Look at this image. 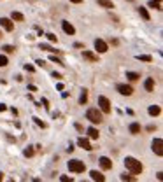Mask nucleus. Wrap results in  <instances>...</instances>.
<instances>
[{"label":"nucleus","instance_id":"473e14b6","mask_svg":"<svg viewBox=\"0 0 163 182\" xmlns=\"http://www.w3.org/2000/svg\"><path fill=\"white\" fill-rule=\"evenodd\" d=\"M33 121L37 123V124H39V126H41V128H46V123H44V121H41V119H39V117H33Z\"/></svg>","mask_w":163,"mask_h":182},{"label":"nucleus","instance_id":"4468645a","mask_svg":"<svg viewBox=\"0 0 163 182\" xmlns=\"http://www.w3.org/2000/svg\"><path fill=\"white\" fill-rule=\"evenodd\" d=\"M11 21H25V16L18 12V11H12V14H11Z\"/></svg>","mask_w":163,"mask_h":182},{"label":"nucleus","instance_id":"72a5a7b5","mask_svg":"<svg viewBox=\"0 0 163 182\" xmlns=\"http://www.w3.org/2000/svg\"><path fill=\"white\" fill-rule=\"evenodd\" d=\"M146 130H147V132H154V130H156V126H154V124H149Z\"/></svg>","mask_w":163,"mask_h":182},{"label":"nucleus","instance_id":"393cba45","mask_svg":"<svg viewBox=\"0 0 163 182\" xmlns=\"http://www.w3.org/2000/svg\"><path fill=\"white\" fill-rule=\"evenodd\" d=\"M126 77H128L130 81H137V79H139L140 75H139L137 72H126Z\"/></svg>","mask_w":163,"mask_h":182},{"label":"nucleus","instance_id":"7c9ffc66","mask_svg":"<svg viewBox=\"0 0 163 182\" xmlns=\"http://www.w3.org/2000/svg\"><path fill=\"white\" fill-rule=\"evenodd\" d=\"M49 60H51L53 63H58V65H63V61H61L60 58H56V56H54V54H53V56H51V58H49Z\"/></svg>","mask_w":163,"mask_h":182},{"label":"nucleus","instance_id":"4be33fe9","mask_svg":"<svg viewBox=\"0 0 163 182\" xmlns=\"http://www.w3.org/2000/svg\"><path fill=\"white\" fill-rule=\"evenodd\" d=\"M139 14L142 16L146 21H149V12H147V9L146 7H139Z\"/></svg>","mask_w":163,"mask_h":182},{"label":"nucleus","instance_id":"bb28decb","mask_svg":"<svg viewBox=\"0 0 163 182\" xmlns=\"http://www.w3.org/2000/svg\"><path fill=\"white\" fill-rule=\"evenodd\" d=\"M9 63V60H7V56H4V54H0V67H5Z\"/></svg>","mask_w":163,"mask_h":182},{"label":"nucleus","instance_id":"2eb2a0df","mask_svg":"<svg viewBox=\"0 0 163 182\" xmlns=\"http://www.w3.org/2000/svg\"><path fill=\"white\" fill-rule=\"evenodd\" d=\"M147 112H149V116H158V114L161 112V109H160V105H151V107L147 109Z\"/></svg>","mask_w":163,"mask_h":182},{"label":"nucleus","instance_id":"37998d69","mask_svg":"<svg viewBox=\"0 0 163 182\" xmlns=\"http://www.w3.org/2000/svg\"><path fill=\"white\" fill-rule=\"evenodd\" d=\"M0 39H2V32H0Z\"/></svg>","mask_w":163,"mask_h":182},{"label":"nucleus","instance_id":"f3484780","mask_svg":"<svg viewBox=\"0 0 163 182\" xmlns=\"http://www.w3.org/2000/svg\"><path fill=\"white\" fill-rule=\"evenodd\" d=\"M98 5H102V7H105V9H112V7H114L112 0H98Z\"/></svg>","mask_w":163,"mask_h":182},{"label":"nucleus","instance_id":"f704fd0d","mask_svg":"<svg viewBox=\"0 0 163 182\" xmlns=\"http://www.w3.org/2000/svg\"><path fill=\"white\" fill-rule=\"evenodd\" d=\"M25 70H28V72H33V70H35V68H33L32 65H25Z\"/></svg>","mask_w":163,"mask_h":182},{"label":"nucleus","instance_id":"9d476101","mask_svg":"<svg viewBox=\"0 0 163 182\" xmlns=\"http://www.w3.org/2000/svg\"><path fill=\"white\" fill-rule=\"evenodd\" d=\"M61 28H63L65 33H69V35H74V33H75V28L72 26L69 21H61Z\"/></svg>","mask_w":163,"mask_h":182},{"label":"nucleus","instance_id":"20e7f679","mask_svg":"<svg viewBox=\"0 0 163 182\" xmlns=\"http://www.w3.org/2000/svg\"><path fill=\"white\" fill-rule=\"evenodd\" d=\"M98 107H100V111H102L103 114H109V112H111V102H109V98L98 96Z\"/></svg>","mask_w":163,"mask_h":182},{"label":"nucleus","instance_id":"4c0bfd02","mask_svg":"<svg viewBox=\"0 0 163 182\" xmlns=\"http://www.w3.org/2000/svg\"><path fill=\"white\" fill-rule=\"evenodd\" d=\"M53 77H54V79H61V75L60 74H56V72H53Z\"/></svg>","mask_w":163,"mask_h":182},{"label":"nucleus","instance_id":"a19ab883","mask_svg":"<svg viewBox=\"0 0 163 182\" xmlns=\"http://www.w3.org/2000/svg\"><path fill=\"white\" fill-rule=\"evenodd\" d=\"M0 182H4V173L0 172Z\"/></svg>","mask_w":163,"mask_h":182},{"label":"nucleus","instance_id":"aec40b11","mask_svg":"<svg viewBox=\"0 0 163 182\" xmlns=\"http://www.w3.org/2000/svg\"><path fill=\"white\" fill-rule=\"evenodd\" d=\"M84 58L90 60V61H98V56L93 54V53H90V51H84Z\"/></svg>","mask_w":163,"mask_h":182},{"label":"nucleus","instance_id":"e433bc0d","mask_svg":"<svg viewBox=\"0 0 163 182\" xmlns=\"http://www.w3.org/2000/svg\"><path fill=\"white\" fill-rule=\"evenodd\" d=\"M74 47H79V49H82V47H84V44H81V42H75V44H74Z\"/></svg>","mask_w":163,"mask_h":182},{"label":"nucleus","instance_id":"9b49d317","mask_svg":"<svg viewBox=\"0 0 163 182\" xmlns=\"http://www.w3.org/2000/svg\"><path fill=\"white\" fill-rule=\"evenodd\" d=\"M90 175H91V180H95V182H105V177H103L98 170H91Z\"/></svg>","mask_w":163,"mask_h":182},{"label":"nucleus","instance_id":"6e6552de","mask_svg":"<svg viewBox=\"0 0 163 182\" xmlns=\"http://www.w3.org/2000/svg\"><path fill=\"white\" fill-rule=\"evenodd\" d=\"M95 49H97V53H107V42L102 41V39H97L95 41Z\"/></svg>","mask_w":163,"mask_h":182},{"label":"nucleus","instance_id":"c9c22d12","mask_svg":"<svg viewBox=\"0 0 163 182\" xmlns=\"http://www.w3.org/2000/svg\"><path fill=\"white\" fill-rule=\"evenodd\" d=\"M4 111H7V105L5 103H0V112H4Z\"/></svg>","mask_w":163,"mask_h":182},{"label":"nucleus","instance_id":"b1692460","mask_svg":"<svg viewBox=\"0 0 163 182\" xmlns=\"http://www.w3.org/2000/svg\"><path fill=\"white\" fill-rule=\"evenodd\" d=\"M137 60H140V61H147V63H151V61H153V58H151L149 54H139V56H137Z\"/></svg>","mask_w":163,"mask_h":182},{"label":"nucleus","instance_id":"5701e85b","mask_svg":"<svg viewBox=\"0 0 163 182\" xmlns=\"http://www.w3.org/2000/svg\"><path fill=\"white\" fill-rule=\"evenodd\" d=\"M86 102H88V91H86V89H82L81 98H79V103H81V105H84Z\"/></svg>","mask_w":163,"mask_h":182},{"label":"nucleus","instance_id":"1a4fd4ad","mask_svg":"<svg viewBox=\"0 0 163 182\" xmlns=\"http://www.w3.org/2000/svg\"><path fill=\"white\" fill-rule=\"evenodd\" d=\"M98 161H100V166H102L103 170H111V168H112V161L107 158V156H102Z\"/></svg>","mask_w":163,"mask_h":182},{"label":"nucleus","instance_id":"f257e3e1","mask_svg":"<svg viewBox=\"0 0 163 182\" xmlns=\"http://www.w3.org/2000/svg\"><path fill=\"white\" fill-rule=\"evenodd\" d=\"M125 166H126V170H130L132 175H139L144 170L142 163L139 161V159H135V158H132V156H126L125 158Z\"/></svg>","mask_w":163,"mask_h":182},{"label":"nucleus","instance_id":"dca6fc26","mask_svg":"<svg viewBox=\"0 0 163 182\" xmlns=\"http://www.w3.org/2000/svg\"><path fill=\"white\" fill-rule=\"evenodd\" d=\"M88 135H90V138L97 140V138H98V130H97V128H93V126H90V128H88Z\"/></svg>","mask_w":163,"mask_h":182},{"label":"nucleus","instance_id":"c756f323","mask_svg":"<svg viewBox=\"0 0 163 182\" xmlns=\"http://www.w3.org/2000/svg\"><path fill=\"white\" fill-rule=\"evenodd\" d=\"M46 37H48V39H49V42H56V41H58V39H56V35H54V33H46Z\"/></svg>","mask_w":163,"mask_h":182},{"label":"nucleus","instance_id":"423d86ee","mask_svg":"<svg viewBox=\"0 0 163 182\" xmlns=\"http://www.w3.org/2000/svg\"><path fill=\"white\" fill-rule=\"evenodd\" d=\"M116 89L119 91L121 95H125V96H130V95L133 93V88H132V86H128V84H118V86H116Z\"/></svg>","mask_w":163,"mask_h":182},{"label":"nucleus","instance_id":"7ed1b4c3","mask_svg":"<svg viewBox=\"0 0 163 182\" xmlns=\"http://www.w3.org/2000/svg\"><path fill=\"white\" fill-rule=\"evenodd\" d=\"M86 119H90L93 124H98V123H102V112L98 111V109H88L86 112Z\"/></svg>","mask_w":163,"mask_h":182},{"label":"nucleus","instance_id":"49530a36","mask_svg":"<svg viewBox=\"0 0 163 182\" xmlns=\"http://www.w3.org/2000/svg\"><path fill=\"white\" fill-rule=\"evenodd\" d=\"M82 182H86V180H82Z\"/></svg>","mask_w":163,"mask_h":182},{"label":"nucleus","instance_id":"a18cd8bd","mask_svg":"<svg viewBox=\"0 0 163 182\" xmlns=\"http://www.w3.org/2000/svg\"><path fill=\"white\" fill-rule=\"evenodd\" d=\"M9 182H14V180H9Z\"/></svg>","mask_w":163,"mask_h":182},{"label":"nucleus","instance_id":"ddd939ff","mask_svg":"<svg viewBox=\"0 0 163 182\" xmlns=\"http://www.w3.org/2000/svg\"><path fill=\"white\" fill-rule=\"evenodd\" d=\"M144 88H146V91H149V93L154 89V79H153V77H147V79H146V82H144Z\"/></svg>","mask_w":163,"mask_h":182},{"label":"nucleus","instance_id":"0eeeda50","mask_svg":"<svg viewBox=\"0 0 163 182\" xmlns=\"http://www.w3.org/2000/svg\"><path fill=\"white\" fill-rule=\"evenodd\" d=\"M0 26H2L4 30H7V32L14 30V23H12L9 18H0Z\"/></svg>","mask_w":163,"mask_h":182},{"label":"nucleus","instance_id":"c03bdc74","mask_svg":"<svg viewBox=\"0 0 163 182\" xmlns=\"http://www.w3.org/2000/svg\"><path fill=\"white\" fill-rule=\"evenodd\" d=\"M128 2H135V0H128Z\"/></svg>","mask_w":163,"mask_h":182},{"label":"nucleus","instance_id":"cd10ccee","mask_svg":"<svg viewBox=\"0 0 163 182\" xmlns=\"http://www.w3.org/2000/svg\"><path fill=\"white\" fill-rule=\"evenodd\" d=\"M2 49L5 51V53H14V49H16V47H14V46H9V44H7V46H4Z\"/></svg>","mask_w":163,"mask_h":182},{"label":"nucleus","instance_id":"a211bd4d","mask_svg":"<svg viewBox=\"0 0 163 182\" xmlns=\"http://www.w3.org/2000/svg\"><path fill=\"white\" fill-rule=\"evenodd\" d=\"M130 133H133V135L140 133V124H139V123H132V124H130Z\"/></svg>","mask_w":163,"mask_h":182},{"label":"nucleus","instance_id":"ea45409f","mask_svg":"<svg viewBox=\"0 0 163 182\" xmlns=\"http://www.w3.org/2000/svg\"><path fill=\"white\" fill-rule=\"evenodd\" d=\"M70 2H74V4H81L82 0H70Z\"/></svg>","mask_w":163,"mask_h":182},{"label":"nucleus","instance_id":"f03ea898","mask_svg":"<svg viewBox=\"0 0 163 182\" xmlns=\"http://www.w3.org/2000/svg\"><path fill=\"white\" fill-rule=\"evenodd\" d=\"M67 166H69V170L74 173H82L86 170V166H84V163L81 159H70V161L67 163Z\"/></svg>","mask_w":163,"mask_h":182},{"label":"nucleus","instance_id":"58836bf2","mask_svg":"<svg viewBox=\"0 0 163 182\" xmlns=\"http://www.w3.org/2000/svg\"><path fill=\"white\" fill-rule=\"evenodd\" d=\"M44 63H46V61H44V60H37V65H39V67H42Z\"/></svg>","mask_w":163,"mask_h":182},{"label":"nucleus","instance_id":"f8f14e48","mask_svg":"<svg viewBox=\"0 0 163 182\" xmlns=\"http://www.w3.org/2000/svg\"><path fill=\"white\" fill-rule=\"evenodd\" d=\"M77 145H79V147H82L84 151H91V145H90V140H88V138H84V137H81V138L77 140Z\"/></svg>","mask_w":163,"mask_h":182},{"label":"nucleus","instance_id":"6ab92c4d","mask_svg":"<svg viewBox=\"0 0 163 182\" xmlns=\"http://www.w3.org/2000/svg\"><path fill=\"white\" fill-rule=\"evenodd\" d=\"M149 7H153L156 11H161V0H151L149 2Z\"/></svg>","mask_w":163,"mask_h":182},{"label":"nucleus","instance_id":"a878e982","mask_svg":"<svg viewBox=\"0 0 163 182\" xmlns=\"http://www.w3.org/2000/svg\"><path fill=\"white\" fill-rule=\"evenodd\" d=\"M41 49H44V51H49V53H54V51H58V49H53L49 44H41Z\"/></svg>","mask_w":163,"mask_h":182},{"label":"nucleus","instance_id":"39448f33","mask_svg":"<svg viewBox=\"0 0 163 182\" xmlns=\"http://www.w3.org/2000/svg\"><path fill=\"white\" fill-rule=\"evenodd\" d=\"M153 151L156 156H163V140L161 138H154L153 140Z\"/></svg>","mask_w":163,"mask_h":182},{"label":"nucleus","instance_id":"2f4dec72","mask_svg":"<svg viewBox=\"0 0 163 182\" xmlns=\"http://www.w3.org/2000/svg\"><path fill=\"white\" fill-rule=\"evenodd\" d=\"M60 182H74V180H72L69 175H61V177H60Z\"/></svg>","mask_w":163,"mask_h":182},{"label":"nucleus","instance_id":"79ce46f5","mask_svg":"<svg viewBox=\"0 0 163 182\" xmlns=\"http://www.w3.org/2000/svg\"><path fill=\"white\" fill-rule=\"evenodd\" d=\"M33 182H42L41 179H33Z\"/></svg>","mask_w":163,"mask_h":182},{"label":"nucleus","instance_id":"412c9836","mask_svg":"<svg viewBox=\"0 0 163 182\" xmlns=\"http://www.w3.org/2000/svg\"><path fill=\"white\" fill-rule=\"evenodd\" d=\"M121 180L123 182H135V177L130 173H121Z\"/></svg>","mask_w":163,"mask_h":182},{"label":"nucleus","instance_id":"c85d7f7f","mask_svg":"<svg viewBox=\"0 0 163 182\" xmlns=\"http://www.w3.org/2000/svg\"><path fill=\"white\" fill-rule=\"evenodd\" d=\"M25 156H26V158H32V156H33V149H32V147H26V149H25Z\"/></svg>","mask_w":163,"mask_h":182}]
</instances>
